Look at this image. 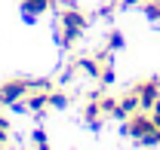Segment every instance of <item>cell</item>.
<instances>
[{"mask_svg":"<svg viewBox=\"0 0 160 150\" xmlns=\"http://www.w3.org/2000/svg\"><path fill=\"white\" fill-rule=\"evenodd\" d=\"M123 135L136 138L139 144H160V129L154 126V116H148V113H142V110H136V113L126 116Z\"/></svg>","mask_w":160,"mask_h":150,"instance_id":"obj_1","label":"cell"},{"mask_svg":"<svg viewBox=\"0 0 160 150\" xmlns=\"http://www.w3.org/2000/svg\"><path fill=\"white\" fill-rule=\"evenodd\" d=\"M83 31H86V16L80 9H65L62 12V25H59V43L62 46H74Z\"/></svg>","mask_w":160,"mask_h":150,"instance_id":"obj_2","label":"cell"},{"mask_svg":"<svg viewBox=\"0 0 160 150\" xmlns=\"http://www.w3.org/2000/svg\"><path fill=\"white\" fill-rule=\"evenodd\" d=\"M28 92H31V80L12 77V80L0 83V104H19L22 98H28Z\"/></svg>","mask_w":160,"mask_h":150,"instance_id":"obj_3","label":"cell"},{"mask_svg":"<svg viewBox=\"0 0 160 150\" xmlns=\"http://www.w3.org/2000/svg\"><path fill=\"white\" fill-rule=\"evenodd\" d=\"M132 92L139 95L142 110H151V107H154V101L160 98V80H157V77H151V80H142V83H136V86H132Z\"/></svg>","mask_w":160,"mask_h":150,"instance_id":"obj_4","label":"cell"},{"mask_svg":"<svg viewBox=\"0 0 160 150\" xmlns=\"http://www.w3.org/2000/svg\"><path fill=\"white\" fill-rule=\"evenodd\" d=\"M49 6H52V0H22V16H25V21H34Z\"/></svg>","mask_w":160,"mask_h":150,"instance_id":"obj_5","label":"cell"},{"mask_svg":"<svg viewBox=\"0 0 160 150\" xmlns=\"http://www.w3.org/2000/svg\"><path fill=\"white\" fill-rule=\"evenodd\" d=\"M86 123L89 126H102V120H105V110H102V104H99V98H92L89 104H86Z\"/></svg>","mask_w":160,"mask_h":150,"instance_id":"obj_6","label":"cell"},{"mask_svg":"<svg viewBox=\"0 0 160 150\" xmlns=\"http://www.w3.org/2000/svg\"><path fill=\"white\" fill-rule=\"evenodd\" d=\"M136 110H142L139 95H136V92L123 95V98H120V116H129V113H136Z\"/></svg>","mask_w":160,"mask_h":150,"instance_id":"obj_7","label":"cell"},{"mask_svg":"<svg viewBox=\"0 0 160 150\" xmlns=\"http://www.w3.org/2000/svg\"><path fill=\"white\" fill-rule=\"evenodd\" d=\"M145 16L151 21H160V0H145Z\"/></svg>","mask_w":160,"mask_h":150,"instance_id":"obj_8","label":"cell"},{"mask_svg":"<svg viewBox=\"0 0 160 150\" xmlns=\"http://www.w3.org/2000/svg\"><path fill=\"white\" fill-rule=\"evenodd\" d=\"M49 107H68V95L65 92H49Z\"/></svg>","mask_w":160,"mask_h":150,"instance_id":"obj_9","label":"cell"},{"mask_svg":"<svg viewBox=\"0 0 160 150\" xmlns=\"http://www.w3.org/2000/svg\"><path fill=\"white\" fill-rule=\"evenodd\" d=\"M120 46H123V34L120 31H111L108 34V49H120Z\"/></svg>","mask_w":160,"mask_h":150,"instance_id":"obj_10","label":"cell"},{"mask_svg":"<svg viewBox=\"0 0 160 150\" xmlns=\"http://www.w3.org/2000/svg\"><path fill=\"white\" fill-rule=\"evenodd\" d=\"M6 129H9V123H6V116L0 110V147H6Z\"/></svg>","mask_w":160,"mask_h":150,"instance_id":"obj_11","label":"cell"},{"mask_svg":"<svg viewBox=\"0 0 160 150\" xmlns=\"http://www.w3.org/2000/svg\"><path fill=\"white\" fill-rule=\"evenodd\" d=\"M34 144H37V147H46V135H43V132H34Z\"/></svg>","mask_w":160,"mask_h":150,"instance_id":"obj_12","label":"cell"},{"mask_svg":"<svg viewBox=\"0 0 160 150\" xmlns=\"http://www.w3.org/2000/svg\"><path fill=\"white\" fill-rule=\"evenodd\" d=\"M151 116H154V126L160 129V98L154 101V113H151Z\"/></svg>","mask_w":160,"mask_h":150,"instance_id":"obj_13","label":"cell"},{"mask_svg":"<svg viewBox=\"0 0 160 150\" xmlns=\"http://www.w3.org/2000/svg\"><path fill=\"white\" fill-rule=\"evenodd\" d=\"M123 3H129V6H132V3H145V0H123Z\"/></svg>","mask_w":160,"mask_h":150,"instance_id":"obj_14","label":"cell"}]
</instances>
